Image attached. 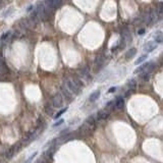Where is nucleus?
Returning <instances> with one entry per match:
<instances>
[{
  "label": "nucleus",
  "instance_id": "nucleus-1",
  "mask_svg": "<svg viewBox=\"0 0 163 163\" xmlns=\"http://www.w3.org/2000/svg\"><path fill=\"white\" fill-rule=\"evenodd\" d=\"M155 68V63L152 61H148V62H145V63L141 64V65H139L138 67L135 69L134 74H142L144 72H151L152 70Z\"/></svg>",
  "mask_w": 163,
  "mask_h": 163
},
{
  "label": "nucleus",
  "instance_id": "nucleus-2",
  "mask_svg": "<svg viewBox=\"0 0 163 163\" xmlns=\"http://www.w3.org/2000/svg\"><path fill=\"white\" fill-rule=\"evenodd\" d=\"M63 86L72 94V95H78L81 92V90L78 88V86L74 84V81L70 80V79H65L63 82Z\"/></svg>",
  "mask_w": 163,
  "mask_h": 163
},
{
  "label": "nucleus",
  "instance_id": "nucleus-3",
  "mask_svg": "<svg viewBox=\"0 0 163 163\" xmlns=\"http://www.w3.org/2000/svg\"><path fill=\"white\" fill-rule=\"evenodd\" d=\"M64 104L63 96L61 95L60 92H57L54 96L52 97V106L54 108H61Z\"/></svg>",
  "mask_w": 163,
  "mask_h": 163
},
{
  "label": "nucleus",
  "instance_id": "nucleus-4",
  "mask_svg": "<svg viewBox=\"0 0 163 163\" xmlns=\"http://www.w3.org/2000/svg\"><path fill=\"white\" fill-rule=\"evenodd\" d=\"M157 45L158 44H156L154 41H149V42H147L144 45V51L146 52V54H148V53L155 50V49L157 48Z\"/></svg>",
  "mask_w": 163,
  "mask_h": 163
},
{
  "label": "nucleus",
  "instance_id": "nucleus-5",
  "mask_svg": "<svg viewBox=\"0 0 163 163\" xmlns=\"http://www.w3.org/2000/svg\"><path fill=\"white\" fill-rule=\"evenodd\" d=\"M108 116H109V111H107L106 109H101L96 114L97 120H105L106 118H108Z\"/></svg>",
  "mask_w": 163,
  "mask_h": 163
},
{
  "label": "nucleus",
  "instance_id": "nucleus-6",
  "mask_svg": "<svg viewBox=\"0 0 163 163\" xmlns=\"http://www.w3.org/2000/svg\"><path fill=\"white\" fill-rule=\"evenodd\" d=\"M60 91H61V95L63 96V98H66V99H68L69 101H72V99H74V95H72V93H70L69 91H68L67 89H66L64 86H61V88H60Z\"/></svg>",
  "mask_w": 163,
  "mask_h": 163
},
{
  "label": "nucleus",
  "instance_id": "nucleus-7",
  "mask_svg": "<svg viewBox=\"0 0 163 163\" xmlns=\"http://www.w3.org/2000/svg\"><path fill=\"white\" fill-rule=\"evenodd\" d=\"M100 95H101V92H100V90H97V91H94L93 93L91 94V95L89 96V101L90 102H96L98 99L100 98Z\"/></svg>",
  "mask_w": 163,
  "mask_h": 163
},
{
  "label": "nucleus",
  "instance_id": "nucleus-8",
  "mask_svg": "<svg viewBox=\"0 0 163 163\" xmlns=\"http://www.w3.org/2000/svg\"><path fill=\"white\" fill-rule=\"evenodd\" d=\"M154 42L156 44H161L163 43V33L162 32H156L155 35H154Z\"/></svg>",
  "mask_w": 163,
  "mask_h": 163
},
{
  "label": "nucleus",
  "instance_id": "nucleus-9",
  "mask_svg": "<svg viewBox=\"0 0 163 163\" xmlns=\"http://www.w3.org/2000/svg\"><path fill=\"white\" fill-rule=\"evenodd\" d=\"M124 107V100L122 97H116L115 99V108L122 109Z\"/></svg>",
  "mask_w": 163,
  "mask_h": 163
},
{
  "label": "nucleus",
  "instance_id": "nucleus-10",
  "mask_svg": "<svg viewBox=\"0 0 163 163\" xmlns=\"http://www.w3.org/2000/svg\"><path fill=\"white\" fill-rule=\"evenodd\" d=\"M13 12H14V8L13 7H8V8H6V9L4 10L3 12H2L1 16H2V18H7L8 16H11Z\"/></svg>",
  "mask_w": 163,
  "mask_h": 163
},
{
  "label": "nucleus",
  "instance_id": "nucleus-11",
  "mask_svg": "<svg viewBox=\"0 0 163 163\" xmlns=\"http://www.w3.org/2000/svg\"><path fill=\"white\" fill-rule=\"evenodd\" d=\"M137 53V49L136 48H130L128 50V52H126L125 56H126V59H132L133 57L136 55Z\"/></svg>",
  "mask_w": 163,
  "mask_h": 163
},
{
  "label": "nucleus",
  "instance_id": "nucleus-12",
  "mask_svg": "<svg viewBox=\"0 0 163 163\" xmlns=\"http://www.w3.org/2000/svg\"><path fill=\"white\" fill-rule=\"evenodd\" d=\"M148 58V54H143V55H141L140 57H139L138 59H137L136 61H135V64H136V65H140V64H143L144 63V61L146 60V59Z\"/></svg>",
  "mask_w": 163,
  "mask_h": 163
},
{
  "label": "nucleus",
  "instance_id": "nucleus-13",
  "mask_svg": "<svg viewBox=\"0 0 163 163\" xmlns=\"http://www.w3.org/2000/svg\"><path fill=\"white\" fill-rule=\"evenodd\" d=\"M126 86H128V89L130 90H135L137 88V81L135 80V79H130V81L128 82V84H126Z\"/></svg>",
  "mask_w": 163,
  "mask_h": 163
},
{
  "label": "nucleus",
  "instance_id": "nucleus-14",
  "mask_svg": "<svg viewBox=\"0 0 163 163\" xmlns=\"http://www.w3.org/2000/svg\"><path fill=\"white\" fill-rule=\"evenodd\" d=\"M67 110H68V107L67 106L64 107V108H62V109H60V110H59L58 112H57L56 114L54 115V119H56V120H57V119H59V117H61L62 115H63Z\"/></svg>",
  "mask_w": 163,
  "mask_h": 163
},
{
  "label": "nucleus",
  "instance_id": "nucleus-15",
  "mask_svg": "<svg viewBox=\"0 0 163 163\" xmlns=\"http://www.w3.org/2000/svg\"><path fill=\"white\" fill-rule=\"evenodd\" d=\"M150 72H142V74H140V80H142L143 82H147L148 80H149L150 78Z\"/></svg>",
  "mask_w": 163,
  "mask_h": 163
},
{
  "label": "nucleus",
  "instance_id": "nucleus-16",
  "mask_svg": "<svg viewBox=\"0 0 163 163\" xmlns=\"http://www.w3.org/2000/svg\"><path fill=\"white\" fill-rule=\"evenodd\" d=\"M115 108V100H112V101H109L108 103L106 104V110L107 111H110V110H113V109Z\"/></svg>",
  "mask_w": 163,
  "mask_h": 163
},
{
  "label": "nucleus",
  "instance_id": "nucleus-17",
  "mask_svg": "<svg viewBox=\"0 0 163 163\" xmlns=\"http://www.w3.org/2000/svg\"><path fill=\"white\" fill-rule=\"evenodd\" d=\"M38 154H39V152H38V151H35L34 153H32V155L30 156V157H28V159L26 160V161L23 162V163H31V162H33V160L35 159L36 156H37Z\"/></svg>",
  "mask_w": 163,
  "mask_h": 163
},
{
  "label": "nucleus",
  "instance_id": "nucleus-18",
  "mask_svg": "<svg viewBox=\"0 0 163 163\" xmlns=\"http://www.w3.org/2000/svg\"><path fill=\"white\" fill-rule=\"evenodd\" d=\"M64 121H65V120H64L63 118L57 119V120L52 124V128H57V126H59V125H62V124L64 123Z\"/></svg>",
  "mask_w": 163,
  "mask_h": 163
},
{
  "label": "nucleus",
  "instance_id": "nucleus-19",
  "mask_svg": "<svg viewBox=\"0 0 163 163\" xmlns=\"http://www.w3.org/2000/svg\"><path fill=\"white\" fill-rule=\"evenodd\" d=\"M10 34H11V32H10V31H7V32H5V33H3L1 35V37H0V40H1V41H5L10 36Z\"/></svg>",
  "mask_w": 163,
  "mask_h": 163
},
{
  "label": "nucleus",
  "instance_id": "nucleus-20",
  "mask_svg": "<svg viewBox=\"0 0 163 163\" xmlns=\"http://www.w3.org/2000/svg\"><path fill=\"white\" fill-rule=\"evenodd\" d=\"M34 8H35V4H31V5H29L27 8H26V11L27 12H31L34 10Z\"/></svg>",
  "mask_w": 163,
  "mask_h": 163
},
{
  "label": "nucleus",
  "instance_id": "nucleus-21",
  "mask_svg": "<svg viewBox=\"0 0 163 163\" xmlns=\"http://www.w3.org/2000/svg\"><path fill=\"white\" fill-rule=\"evenodd\" d=\"M87 122L89 124H94V123H95V116H90L89 118H88Z\"/></svg>",
  "mask_w": 163,
  "mask_h": 163
},
{
  "label": "nucleus",
  "instance_id": "nucleus-22",
  "mask_svg": "<svg viewBox=\"0 0 163 163\" xmlns=\"http://www.w3.org/2000/svg\"><path fill=\"white\" fill-rule=\"evenodd\" d=\"M116 89H117L116 87H111V88H109V90H108V91H107V93H108V94H112V93H114V92L116 91Z\"/></svg>",
  "mask_w": 163,
  "mask_h": 163
},
{
  "label": "nucleus",
  "instance_id": "nucleus-23",
  "mask_svg": "<svg viewBox=\"0 0 163 163\" xmlns=\"http://www.w3.org/2000/svg\"><path fill=\"white\" fill-rule=\"evenodd\" d=\"M145 32H146V30L145 29H141V30H139V32H138V34L140 36H142V35H144V34H145Z\"/></svg>",
  "mask_w": 163,
  "mask_h": 163
},
{
  "label": "nucleus",
  "instance_id": "nucleus-24",
  "mask_svg": "<svg viewBox=\"0 0 163 163\" xmlns=\"http://www.w3.org/2000/svg\"><path fill=\"white\" fill-rule=\"evenodd\" d=\"M37 163H40V161H38V162H37Z\"/></svg>",
  "mask_w": 163,
  "mask_h": 163
},
{
  "label": "nucleus",
  "instance_id": "nucleus-25",
  "mask_svg": "<svg viewBox=\"0 0 163 163\" xmlns=\"http://www.w3.org/2000/svg\"><path fill=\"white\" fill-rule=\"evenodd\" d=\"M0 4H1V1H0Z\"/></svg>",
  "mask_w": 163,
  "mask_h": 163
}]
</instances>
